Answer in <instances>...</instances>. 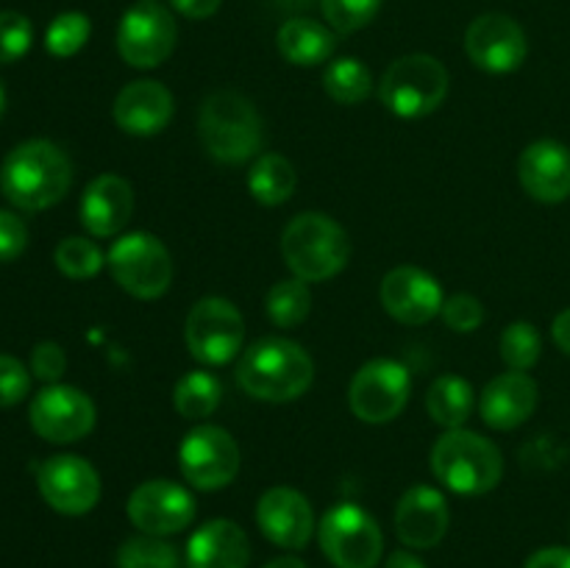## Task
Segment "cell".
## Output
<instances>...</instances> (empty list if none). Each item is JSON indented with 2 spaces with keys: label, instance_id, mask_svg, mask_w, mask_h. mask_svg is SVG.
<instances>
[{
  "label": "cell",
  "instance_id": "obj_14",
  "mask_svg": "<svg viewBox=\"0 0 570 568\" xmlns=\"http://www.w3.org/2000/svg\"><path fill=\"white\" fill-rule=\"evenodd\" d=\"M126 512L142 535L167 538L195 521V499L187 488L170 479H150L128 496Z\"/></svg>",
  "mask_w": 570,
  "mask_h": 568
},
{
  "label": "cell",
  "instance_id": "obj_46",
  "mask_svg": "<svg viewBox=\"0 0 570 568\" xmlns=\"http://www.w3.org/2000/svg\"><path fill=\"white\" fill-rule=\"evenodd\" d=\"M3 106H6V92H3V84H0V115H3Z\"/></svg>",
  "mask_w": 570,
  "mask_h": 568
},
{
  "label": "cell",
  "instance_id": "obj_38",
  "mask_svg": "<svg viewBox=\"0 0 570 568\" xmlns=\"http://www.w3.org/2000/svg\"><path fill=\"white\" fill-rule=\"evenodd\" d=\"M31 390V373L17 356L0 354V407H14Z\"/></svg>",
  "mask_w": 570,
  "mask_h": 568
},
{
  "label": "cell",
  "instance_id": "obj_33",
  "mask_svg": "<svg viewBox=\"0 0 570 568\" xmlns=\"http://www.w3.org/2000/svg\"><path fill=\"white\" fill-rule=\"evenodd\" d=\"M501 360L507 362L510 371H529V368L538 365L540 351H543V340L540 332L534 329V323L518 321L501 332Z\"/></svg>",
  "mask_w": 570,
  "mask_h": 568
},
{
  "label": "cell",
  "instance_id": "obj_19",
  "mask_svg": "<svg viewBox=\"0 0 570 568\" xmlns=\"http://www.w3.org/2000/svg\"><path fill=\"white\" fill-rule=\"evenodd\" d=\"M393 521L406 549H434L449 532V501L438 488L415 484L399 499Z\"/></svg>",
  "mask_w": 570,
  "mask_h": 568
},
{
  "label": "cell",
  "instance_id": "obj_3",
  "mask_svg": "<svg viewBox=\"0 0 570 568\" xmlns=\"http://www.w3.org/2000/svg\"><path fill=\"white\" fill-rule=\"evenodd\" d=\"M198 137L206 154L220 165H243L254 159L265 139L254 100L234 89L209 95L200 106Z\"/></svg>",
  "mask_w": 570,
  "mask_h": 568
},
{
  "label": "cell",
  "instance_id": "obj_22",
  "mask_svg": "<svg viewBox=\"0 0 570 568\" xmlns=\"http://www.w3.org/2000/svg\"><path fill=\"white\" fill-rule=\"evenodd\" d=\"M78 212L92 237H117L134 215V187L117 173H104L87 184Z\"/></svg>",
  "mask_w": 570,
  "mask_h": 568
},
{
  "label": "cell",
  "instance_id": "obj_43",
  "mask_svg": "<svg viewBox=\"0 0 570 568\" xmlns=\"http://www.w3.org/2000/svg\"><path fill=\"white\" fill-rule=\"evenodd\" d=\"M551 337H554L557 349L570 356V306L554 317V323H551Z\"/></svg>",
  "mask_w": 570,
  "mask_h": 568
},
{
  "label": "cell",
  "instance_id": "obj_4",
  "mask_svg": "<svg viewBox=\"0 0 570 568\" xmlns=\"http://www.w3.org/2000/svg\"><path fill=\"white\" fill-rule=\"evenodd\" d=\"M432 471L440 484L460 496L490 493L504 477V457L471 429H449L432 449Z\"/></svg>",
  "mask_w": 570,
  "mask_h": 568
},
{
  "label": "cell",
  "instance_id": "obj_39",
  "mask_svg": "<svg viewBox=\"0 0 570 568\" xmlns=\"http://www.w3.org/2000/svg\"><path fill=\"white\" fill-rule=\"evenodd\" d=\"M65 368H67V356H65V349H61L59 343H50V340H45V343H37L31 351V373L37 379H42V382L48 384H56L61 376H65Z\"/></svg>",
  "mask_w": 570,
  "mask_h": 568
},
{
  "label": "cell",
  "instance_id": "obj_30",
  "mask_svg": "<svg viewBox=\"0 0 570 568\" xmlns=\"http://www.w3.org/2000/svg\"><path fill=\"white\" fill-rule=\"evenodd\" d=\"M267 317L278 329H295L309 317L312 310V290L304 278H284L276 282L265 295Z\"/></svg>",
  "mask_w": 570,
  "mask_h": 568
},
{
  "label": "cell",
  "instance_id": "obj_16",
  "mask_svg": "<svg viewBox=\"0 0 570 568\" xmlns=\"http://www.w3.org/2000/svg\"><path fill=\"white\" fill-rule=\"evenodd\" d=\"M465 53L484 72H515L529 53L527 31L507 14H482L468 26Z\"/></svg>",
  "mask_w": 570,
  "mask_h": 568
},
{
  "label": "cell",
  "instance_id": "obj_37",
  "mask_svg": "<svg viewBox=\"0 0 570 568\" xmlns=\"http://www.w3.org/2000/svg\"><path fill=\"white\" fill-rule=\"evenodd\" d=\"M440 315H443L445 326L449 329H454V332H460V334H471L484 323V306L476 295L456 293V295H451V298L443 301V310H440Z\"/></svg>",
  "mask_w": 570,
  "mask_h": 568
},
{
  "label": "cell",
  "instance_id": "obj_40",
  "mask_svg": "<svg viewBox=\"0 0 570 568\" xmlns=\"http://www.w3.org/2000/svg\"><path fill=\"white\" fill-rule=\"evenodd\" d=\"M28 245V226L17 212L0 209V262H14Z\"/></svg>",
  "mask_w": 570,
  "mask_h": 568
},
{
  "label": "cell",
  "instance_id": "obj_21",
  "mask_svg": "<svg viewBox=\"0 0 570 568\" xmlns=\"http://www.w3.org/2000/svg\"><path fill=\"white\" fill-rule=\"evenodd\" d=\"M176 111L170 89L161 81L139 78L120 89L115 100V123L134 137H154L165 131Z\"/></svg>",
  "mask_w": 570,
  "mask_h": 568
},
{
  "label": "cell",
  "instance_id": "obj_32",
  "mask_svg": "<svg viewBox=\"0 0 570 568\" xmlns=\"http://www.w3.org/2000/svg\"><path fill=\"white\" fill-rule=\"evenodd\" d=\"M53 262L67 278H92L106 265V254L87 237H65L53 251Z\"/></svg>",
  "mask_w": 570,
  "mask_h": 568
},
{
  "label": "cell",
  "instance_id": "obj_23",
  "mask_svg": "<svg viewBox=\"0 0 570 568\" xmlns=\"http://www.w3.org/2000/svg\"><path fill=\"white\" fill-rule=\"evenodd\" d=\"M538 410V382L527 371H507L490 379L479 399V412L490 429H515Z\"/></svg>",
  "mask_w": 570,
  "mask_h": 568
},
{
  "label": "cell",
  "instance_id": "obj_28",
  "mask_svg": "<svg viewBox=\"0 0 570 568\" xmlns=\"http://www.w3.org/2000/svg\"><path fill=\"white\" fill-rule=\"evenodd\" d=\"M223 384L209 371H187L173 388V407L187 421H204L220 407Z\"/></svg>",
  "mask_w": 570,
  "mask_h": 568
},
{
  "label": "cell",
  "instance_id": "obj_20",
  "mask_svg": "<svg viewBox=\"0 0 570 568\" xmlns=\"http://www.w3.org/2000/svg\"><path fill=\"white\" fill-rule=\"evenodd\" d=\"M518 178L540 204H562L570 198V148L557 139H538L518 159Z\"/></svg>",
  "mask_w": 570,
  "mask_h": 568
},
{
  "label": "cell",
  "instance_id": "obj_27",
  "mask_svg": "<svg viewBox=\"0 0 570 568\" xmlns=\"http://www.w3.org/2000/svg\"><path fill=\"white\" fill-rule=\"evenodd\" d=\"M298 173L293 161L278 154H265L254 161L248 173V189L262 206H282L293 198Z\"/></svg>",
  "mask_w": 570,
  "mask_h": 568
},
{
  "label": "cell",
  "instance_id": "obj_8",
  "mask_svg": "<svg viewBox=\"0 0 570 568\" xmlns=\"http://www.w3.org/2000/svg\"><path fill=\"white\" fill-rule=\"evenodd\" d=\"M111 278L134 298H159L173 282V256L159 237L148 232L120 234L106 256Z\"/></svg>",
  "mask_w": 570,
  "mask_h": 568
},
{
  "label": "cell",
  "instance_id": "obj_25",
  "mask_svg": "<svg viewBox=\"0 0 570 568\" xmlns=\"http://www.w3.org/2000/svg\"><path fill=\"white\" fill-rule=\"evenodd\" d=\"M278 53L298 67H315L332 59L337 39L323 22L309 17H293L278 28Z\"/></svg>",
  "mask_w": 570,
  "mask_h": 568
},
{
  "label": "cell",
  "instance_id": "obj_35",
  "mask_svg": "<svg viewBox=\"0 0 570 568\" xmlns=\"http://www.w3.org/2000/svg\"><path fill=\"white\" fill-rule=\"evenodd\" d=\"M323 17L337 33L362 31L382 9V0H321Z\"/></svg>",
  "mask_w": 570,
  "mask_h": 568
},
{
  "label": "cell",
  "instance_id": "obj_34",
  "mask_svg": "<svg viewBox=\"0 0 570 568\" xmlns=\"http://www.w3.org/2000/svg\"><path fill=\"white\" fill-rule=\"evenodd\" d=\"M89 33H92V22H89L87 14H81V11H65L45 31V48L56 59H70V56H76L89 42Z\"/></svg>",
  "mask_w": 570,
  "mask_h": 568
},
{
  "label": "cell",
  "instance_id": "obj_29",
  "mask_svg": "<svg viewBox=\"0 0 570 568\" xmlns=\"http://www.w3.org/2000/svg\"><path fill=\"white\" fill-rule=\"evenodd\" d=\"M323 89H326L328 98L343 106L365 104L373 92V76L367 70V65L345 56V59H334L326 67V72H323Z\"/></svg>",
  "mask_w": 570,
  "mask_h": 568
},
{
  "label": "cell",
  "instance_id": "obj_15",
  "mask_svg": "<svg viewBox=\"0 0 570 568\" xmlns=\"http://www.w3.org/2000/svg\"><path fill=\"white\" fill-rule=\"evenodd\" d=\"M37 484L48 507L61 516H87L100 499V477L92 462L76 454H56L42 462Z\"/></svg>",
  "mask_w": 570,
  "mask_h": 568
},
{
  "label": "cell",
  "instance_id": "obj_45",
  "mask_svg": "<svg viewBox=\"0 0 570 568\" xmlns=\"http://www.w3.org/2000/svg\"><path fill=\"white\" fill-rule=\"evenodd\" d=\"M265 568H306V562L295 555H282V557H276V560L267 562Z\"/></svg>",
  "mask_w": 570,
  "mask_h": 568
},
{
  "label": "cell",
  "instance_id": "obj_18",
  "mask_svg": "<svg viewBox=\"0 0 570 568\" xmlns=\"http://www.w3.org/2000/svg\"><path fill=\"white\" fill-rule=\"evenodd\" d=\"M256 523L271 543L287 551L304 549L315 532V512L309 499L287 484L265 490L256 505Z\"/></svg>",
  "mask_w": 570,
  "mask_h": 568
},
{
  "label": "cell",
  "instance_id": "obj_26",
  "mask_svg": "<svg viewBox=\"0 0 570 568\" xmlns=\"http://www.w3.org/2000/svg\"><path fill=\"white\" fill-rule=\"evenodd\" d=\"M473 388L462 376L445 373V376L434 379L432 388L426 393V410L438 427L445 429H462L473 412Z\"/></svg>",
  "mask_w": 570,
  "mask_h": 568
},
{
  "label": "cell",
  "instance_id": "obj_2",
  "mask_svg": "<svg viewBox=\"0 0 570 568\" xmlns=\"http://www.w3.org/2000/svg\"><path fill=\"white\" fill-rule=\"evenodd\" d=\"M315 379V362L306 354L304 345L287 337L256 340L243 354L237 368V382L250 399L295 401L309 390Z\"/></svg>",
  "mask_w": 570,
  "mask_h": 568
},
{
  "label": "cell",
  "instance_id": "obj_11",
  "mask_svg": "<svg viewBox=\"0 0 570 568\" xmlns=\"http://www.w3.org/2000/svg\"><path fill=\"white\" fill-rule=\"evenodd\" d=\"M410 393V368L395 360H371L351 379L348 404L360 421L390 423L404 412Z\"/></svg>",
  "mask_w": 570,
  "mask_h": 568
},
{
  "label": "cell",
  "instance_id": "obj_5",
  "mask_svg": "<svg viewBox=\"0 0 570 568\" xmlns=\"http://www.w3.org/2000/svg\"><path fill=\"white\" fill-rule=\"evenodd\" d=\"M282 256L295 278L326 282L348 265L351 239L334 217L323 212H304L284 228Z\"/></svg>",
  "mask_w": 570,
  "mask_h": 568
},
{
  "label": "cell",
  "instance_id": "obj_1",
  "mask_svg": "<svg viewBox=\"0 0 570 568\" xmlns=\"http://www.w3.org/2000/svg\"><path fill=\"white\" fill-rule=\"evenodd\" d=\"M70 156L50 139H26L0 165V193L22 212L50 209L70 193Z\"/></svg>",
  "mask_w": 570,
  "mask_h": 568
},
{
  "label": "cell",
  "instance_id": "obj_6",
  "mask_svg": "<svg viewBox=\"0 0 570 568\" xmlns=\"http://www.w3.org/2000/svg\"><path fill=\"white\" fill-rule=\"evenodd\" d=\"M449 95V70L429 53L395 59L379 84V98L395 117L415 120L432 115Z\"/></svg>",
  "mask_w": 570,
  "mask_h": 568
},
{
  "label": "cell",
  "instance_id": "obj_17",
  "mask_svg": "<svg viewBox=\"0 0 570 568\" xmlns=\"http://www.w3.org/2000/svg\"><path fill=\"white\" fill-rule=\"evenodd\" d=\"M379 295H382V306L387 310V315L404 326L429 323L434 315H440L445 301L438 278L415 265H401L390 271Z\"/></svg>",
  "mask_w": 570,
  "mask_h": 568
},
{
  "label": "cell",
  "instance_id": "obj_31",
  "mask_svg": "<svg viewBox=\"0 0 570 568\" xmlns=\"http://www.w3.org/2000/svg\"><path fill=\"white\" fill-rule=\"evenodd\" d=\"M117 568H181V557L165 538L137 535L117 549Z\"/></svg>",
  "mask_w": 570,
  "mask_h": 568
},
{
  "label": "cell",
  "instance_id": "obj_12",
  "mask_svg": "<svg viewBox=\"0 0 570 568\" xmlns=\"http://www.w3.org/2000/svg\"><path fill=\"white\" fill-rule=\"evenodd\" d=\"M178 466L184 479L198 490H220L234 482L239 473V445L226 429L195 427L178 449Z\"/></svg>",
  "mask_w": 570,
  "mask_h": 568
},
{
  "label": "cell",
  "instance_id": "obj_36",
  "mask_svg": "<svg viewBox=\"0 0 570 568\" xmlns=\"http://www.w3.org/2000/svg\"><path fill=\"white\" fill-rule=\"evenodd\" d=\"M33 26L20 11H0V65H14L31 50Z\"/></svg>",
  "mask_w": 570,
  "mask_h": 568
},
{
  "label": "cell",
  "instance_id": "obj_10",
  "mask_svg": "<svg viewBox=\"0 0 570 568\" xmlns=\"http://www.w3.org/2000/svg\"><path fill=\"white\" fill-rule=\"evenodd\" d=\"M178 42V28L170 11L159 0H139L122 14L117 26V50L122 61L139 70H150L170 59Z\"/></svg>",
  "mask_w": 570,
  "mask_h": 568
},
{
  "label": "cell",
  "instance_id": "obj_9",
  "mask_svg": "<svg viewBox=\"0 0 570 568\" xmlns=\"http://www.w3.org/2000/svg\"><path fill=\"white\" fill-rule=\"evenodd\" d=\"M184 337H187L189 354L198 362L226 365L243 349L245 321L232 301L209 295L189 310Z\"/></svg>",
  "mask_w": 570,
  "mask_h": 568
},
{
  "label": "cell",
  "instance_id": "obj_41",
  "mask_svg": "<svg viewBox=\"0 0 570 568\" xmlns=\"http://www.w3.org/2000/svg\"><path fill=\"white\" fill-rule=\"evenodd\" d=\"M523 568H570V546H546V549H538Z\"/></svg>",
  "mask_w": 570,
  "mask_h": 568
},
{
  "label": "cell",
  "instance_id": "obj_7",
  "mask_svg": "<svg viewBox=\"0 0 570 568\" xmlns=\"http://www.w3.org/2000/svg\"><path fill=\"white\" fill-rule=\"evenodd\" d=\"M317 540L334 568H376L384 551V535L376 518L360 505H334L317 527Z\"/></svg>",
  "mask_w": 570,
  "mask_h": 568
},
{
  "label": "cell",
  "instance_id": "obj_44",
  "mask_svg": "<svg viewBox=\"0 0 570 568\" xmlns=\"http://www.w3.org/2000/svg\"><path fill=\"white\" fill-rule=\"evenodd\" d=\"M384 568H426V562L417 555H412V551H393L387 562H384Z\"/></svg>",
  "mask_w": 570,
  "mask_h": 568
},
{
  "label": "cell",
  "instance_id": "obj_13",
  "mask_svg": "<svg viewBox=\"0 0 570 568\" xmlns=\"http://www.w3.org/2000/svg\"><path fill=\"white\" fill-rule=\"evenodd\" d=\"M28 418H31V427L39 438L65 445L87 438L92 432L98 412H95L92 399L83 390L56 382L33 395Z\"/></svg>",
  "mask_w": 570,
  "mask_h": 568
},
{
  "label": "cell",
  "instance_id": "obj_42",
  "mask_svg": "<svg viewBox=\"0 0 570 568\" xmlns=\"http://www.w3.org/2000/svg\"><path fill=\"white\" fill-rule=\"evenodd\" d=\"M220 3L223 0H170L173 9L178 14L189 17V20H206V17H212L220 9Z\"/></svg>",
  "mask_w": 570,
  "mask_h": 568
},
{
  "label": "cell",
  "instance_id": "obj_24",
  "mask_svg": "<svg viewBox=\"0 0 570 568\" xmlns=\"http://www.w3.org/2000/svg\"><path fill=\"white\" fill-rule=\"evenodd\" d=\"M248 535L228 518L206 521L187 543V568H248Z\"/></svg>",
  "mask_w": 570,
  "mask_h": 568
}]
</instances>
